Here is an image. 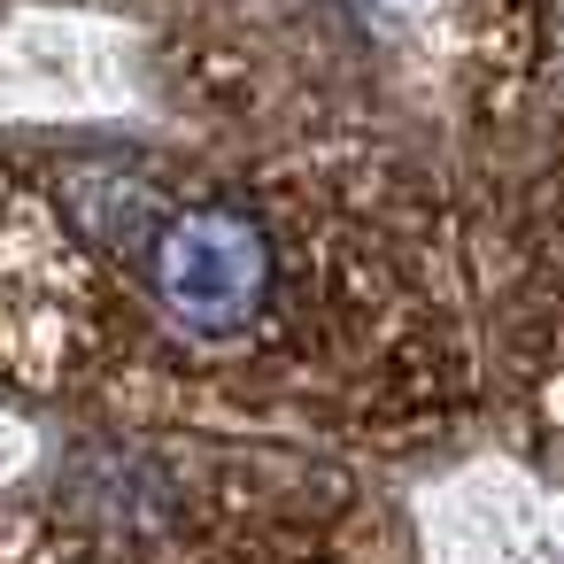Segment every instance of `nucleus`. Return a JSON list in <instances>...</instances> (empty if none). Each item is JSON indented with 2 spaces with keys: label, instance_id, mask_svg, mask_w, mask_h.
Segmentation results:
<instances>
[{
  "label": "nucleus",
  "instance_id": "obj_1",
  "mask_svg": "<svg viewBox=\"0 0 564 564\" xmlns=\"http://www.w3.org/2000/svg\"><path fill=\"white\" fill-rule=\"evenodd\" d=\"M487 248L371 132L0 148V379L148 433L410 441L479 394Z\"/></svg>",
  "mask_w": 564,
  "mask_h": 564
}]
</instances>
